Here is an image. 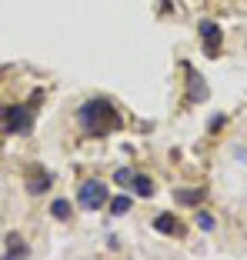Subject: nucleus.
Wrapping results in <instances>:
<instances>
[{
  "label": "nucleus",
  "mask_w": 247,
  "mask_h": 260,
  "mask_svg": "<svg viewBox=\"0 0 247 260\" xmlns=\"http://www.w3.org/2000/svg\"><path fill=\"white\" fill-rule=\"evenodd\" d=\"M131 187H134V193H137V197H154V180H150V177H144V174H134V180H131Z\"/></svg>",
  "instance_id": "6e6552de"
},
{
  "label": "nucleus",
  "mask_w": 247,
  "mask_h": 260,
  "mask_svg": "<svg viewBox=\"0 0 247 260\" xmlns=\"http://www.w3.org/2000/svg\"><path fill=\"white\" fill-rule=\"evenodd\" d=\"M131 207H134V197H131V193H120V197L110 200V214L123 217V214H131Z\"/></svg>",
  "instance_id": "1a4fd4ad"
},
{
  "label": "nucleus",
  "mask_w": 247,
  "mask_h": 260,
  "mask_svg": "<svg viewBox=\"0 0 247 260\" xmlns=\"http://www.w3.org/2000/svg\"><path fill=\"white\" fill-rule=\"evenodd\" d=\"M50 214H54L57 220H70V204L67 200H54V204H50Z\"/></svg>",
  "instance_id": "f8f14e48"
},
{
  "label": "nucleus",
  "mask_w": 247,
  "mask_h": 260,
  "mask_svg": "<svg viewBox=\"0 0 247 260\" xmlns=\"http://www.w3.org/2000/svg\"><path fill=\"white\" fill-rule=\"evenodd\" d=\"M114 180H117L120 187H127V184L134 180V170H131V167H120V170H114Z\"/></svg>",
  "instance_id": "ddd939ff"
},
{
  "label": "nucleus",
  "mask_w": 247,
  "mask_h": 260,
  "mask_svg": "<svg viewBox=\"0 0 247 260\" xmlns=\"http://www.w3.org/2000/svg\"><path fill=\"white\" fill-rule=\"evenodd\" d=\"M77 123L87 137H107V134H114L120 127V114L107 97H90L87 104H80Z\"/></svg>",
  "instance_id": "f257e3e1"
},
{
  "label": "nucleus",
  "mask_w": 247,
  "mask_h": 260,
  "mask_svg": "<svg viewBox=\"0 0 247 260\" xmlns=\"http://www.w3.org/2000/svg\"><path fill=\"white\" fill-rule=\"evenodd\" d=\"M154 230H157V234H164V237H180V234H184V227H180V220L174 214H161L154 220Z\"/></svg>",
  "instance_id": "423d86ee"
},
{
  "label": "nucleus",
  "mask_w": 247,
  "mask_h": 260,
  "mask_svg": "<svg viewBox=\"0 0 247 260\" xmlns=\"http://www.w3.org/2000/svg\"><path fill=\"white\" fill-rule=\"evenodd\" d=\"M174 197L187 207H197L204 200V187H184V190H174Z\"/></svg>",
  "instance_id": "0eeeda50"
},
{
  "label": "nucleus",
  "mask_w": 247,
  "mask_h": 260,
  "mask_svg": "<svg viewBox=\"0 0 247 260\" xmlns=\"http://www.w3.org/2000/svg\"><path fill=\"white\" fill-rule=\"evenodd\" d=\"M27 253H30V250H27V244H23L20 237L10 234V237H7V257H27Z\"/></svg>",
  "instance_id": "9b49d317"
},
{
  "label": "nucleus",
  "mask_w": 247,
  "mask_h": 260,
  "mask_svg": "<svg viewBox=\"0 0 247 260\" xmlns=\"http://www.w3.org/2000/svg\"><path fill=\"white\" fill-rule=\"evenodd\" d=\"M107 184L104 180H84V184L77 187V204L84 207V210H101L104 204H107Z\"/></svg>",
  "instance_id": "7ed1b4c3"
},
{
  "label": "nucleus",
  "mask_w": 247,
  "mask_h": 260,
  "mask_svg": "<svg viewBox=\"0 0 247 260\" xmlns=\"http://www.w3.org/2000/svg\"><path fill=\"white\" fill-rule=\"evenodd\" d=\"M184 74H187V84H191V104H201V100H207V84L201 80V74H197L191 63H184Z\"/></svg>",
  "instance_id": "39448f33"
},
{
  "label": "nucleus",
  "mask_w": 247,
  "mask_h": 260,
  "mask_svg": "<svg viewBox=\"0 0 247 260\" xmlns=\"http://www.w3.org/2000/svg\"><path fill=\"white\" fill-rule=\"evenodd\" d=\"M221 44H224V30H221L214 20H201V47H204V54L217 57L221 54Z\"/></svg>",
  "instance_id": "20e7f679"
},
{
  "label": "nucleus",
  "mask_w": 247,
  "mask_h": 260,
  "mask_svg": "<svg viewBox=\"0 0 247 260\" xmlns=\"http://www.w3.org/2000/svg\"><path fill=\"white\" fill-rule=\"evenodd\" d=\"M50 184H54V177H50V174H37V177H30V184H27V190H30V193H44Z\"/></svg>",
  "instance_id": "9d476101"
},
{
  "label": "nucleus",
  "mask_w": 247,
  "mask_h": 260,
  "mask_svg": "<svg viewBox=\"0 0 247 260\" xmlns=\"http://www.w3.org/2000/svg\"><path fill=\"white\" fill-rule=\"evenodd\" d=\"M44 90L34 93L30 104H10V107H0V134H30L34 130V107L40 104Z\"/></svg>",
  "instance_id": "f03ea898"
},
{
  "label": "nucleus",
  "mask_w": 247,
  "mask_h": 260,
  "mask_svg": "<svg viewBox=\"0 0 247 260\" xmlns=\"http://www.w3.org/2000/svg\"><path fill=\"white\" fill-rule=\"evenodd\" d=\"M197 227H201V230H214L217 223H214V217H210V214H204V210H201V214H197Z\"/></svg>",
  "instance_id": "4468645a"
}]
</instances>
